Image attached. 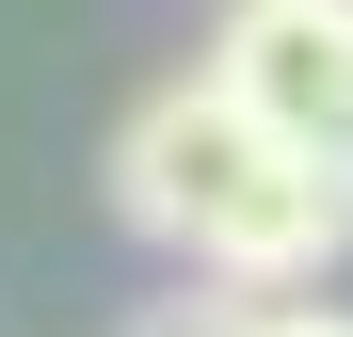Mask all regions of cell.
Returning a JSON list of instances; mask_svg holds the SVG:
<instances>
[{
	"mask_svg": "<svg viewBox=\"0 0 353 337\" xmlns=\"http://www.w3.org/2000/svg\"><path fill=\"white\" fill-rule=\"evenodd\" d=\"M273 161H289V145H273L257 112L193 65V81L129 96V129H112L97 177H112V225H129V241H161V257H193V273H209V241L241 225V193L273 177Z\"/></svg>",
	"mask_w": 353,
	"mask_h": 337,
	"instance_id": "cell-1",
	"label": "cell"
},
{
	"mask_svg": "<svg viewBox=\"0 0 353 337\" xmlns=\"http://www.w3.org/2000/svg\"><path fill=\"white\" fill-rule=\"evenodd\" d=\"M209 81L241 96L273 145L353 161V0H225L209 17Z\"/></svg>",
	"mask_w": 353,
	"mask_h": 337,
	"instance_id": "cell-2",
	"label": "cell"
},
{
	"mask_svg": "<svg viewBox=\"0 0 353 337\" xmlns=\"http://www.w3.org/2000/svg\"><path fill=\"white\" fill-rule=\"evenodd\" d=\"M129 337H273V305H257V289H225V273H176Z\"/></svg>",
	"mask_w": 353,
	"mask_h": 337,
	"instance_id": "cell-3",
	"label": "cell"
},
{
	"mask_svg": "<svg viewBox=\"0 0 353 337\" xmlns=\"http://www.w3.org/2000/svg\"><path fill=\"white\" fill-rule=\"evenodd\" d=\"M273 337H353V321L337 305H273Z\"/></svg>",
	"mask_w": 353,
	"mask_h": 337,
	"instance_id": "cell-4",
	"label": "cell"
}]
</instances>
